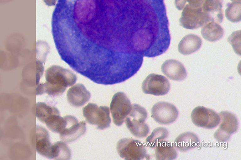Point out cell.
Returning <instances> with one entry per match:
<instances>
[{"label":"cell","mask_w":241,"mask_h":160,"mask_svg":"<svg viewBox=\"0 0 241 160\" xmlns=\"http://www.w3.org/2000/svg\"><path fill=\"white\" fill-rule=\"evenodd\" d=\"M132 105L126 95L118 92L113 96L110 109L114 123L118 126L122 125L130 113Z\"/></svg>","instance_id":"6"},{"label":"cell","mask_w":241,"mask_h":160,"mask_svg":"<svg viewBox=\"0 0 241 160\" xmlns=\"http://www.w3.org/2000/svg\"><path fill=\"white\" fill-rule=\"evenodd\" d=\"M199 142V139L194 133L187 132L179 135L174 142V147L182 152H185L196 147Z\"/></svg>","instance_id":"17"},{"label":"cell","mask_w":241,"mask_h":160,"mask_svg":"<svg viewBox=\"0 0 241 160\" xmlns=\"http://www.w3.org/2000/svg\"><path fill=\"white\" fill-rule=\"evenodd\" d=\"M201 33L203 37L210 42H215L221 39L224 33L223 28L218 23L210 22L203 26Z\"/></svg>","instance_id":"19"},{"label":"cell","mask_w":241,"mask_h":160,"mask_svg":"<svg viewBox=\"0 0 241 160\" xmlns=\"http://www.w3.org/2000/svg\"><path fill=\"white\" fill-rule=\"evenodd\" d=\"M45 4L48 6H54L57 0H42Z\"/></svg>","instance_id":"27"},{"label":"cell","mask_w":241,"mask_h":160,"mask_svg":"<svg viewBox=\"0 0 241 160\" xmlns=\"http://www.w3.org/2000/svg\"><path fill=\"white\" fill-rule=\"evenodd\" d=\"M71 156V150L65 142L59 141L52 144V159L67 160Z\"/></svg>","instance_id":"21"},{"label":"cell","mask_w":241,"mask_h":160,"mask_svg":"<svg viewBox=\"0 0 241 160\" xmlns=\"http://www.w3.org/2000/svg\"><path fill=\"white\" fill-rule=\"evenodd\" d=\"M169 132L166 128H157L155 129L151 134L146 139V146L151 148H155L158 143L164 140L168 136Z\"/></svg>","instance_id":"22"},{"label":"cell","mask_w":241,"mask_h":160,"mask_svg":"<svg viewBox=\"0 0 241 160\" xmlns=\"http://www.w3.org/2000/svg\"><path fill=\"white\" fill-rule=\"evenodd\" d=\"M210 17L201 7H195L187 4L183 8L179 22L181 26L189 29H194L211 22Z\"/></svg>","instance_id":"3"},{"label":"cell","mask_w":241,"mask_h":160,"mask_svg":"<svg viewBox=\"0 0 241 160\" xmlns=\"http://www.w3.org/2000/svg\"><path fill=\"white\" fill-rule=\"evenodd\" d=\"M147 115L144 108L136 104L132 105V110L125 120L128 129L135 137L141 138L148 135L149 129L145 122Z\"/></svg>","instance_id":"2"},{"label":"cell","mask_w":241,"mask_h":160,"mask_svg":"<svg viewBox=\"0 0 241 160\" xmlns=\"http://www.w3.org/2000/svg\"><path fill=\"white\" fill-rule=\"evenodd\" d=\"M170 86V83L165 77L152 73L149 75L143 82L142 89L145 94L162 96L168 92Z\"/></svg>","instance_id":"9"},{"label":"cell","mask_w":241,"mask_h":160,"mask_svg":"<svg viewBox=\"0 0 241 160\" xmlns=\"http://www.w3.org/2000/svg\"><path fill=\"white\" fill-rule=\"evenodd\" d=\"M46 82L39 84L36 88V95L46 93L52 96L62 94L66 88L76 82V76L69 70L58 65L48 68L45 72Z\"/></svg>","instance_id":"1"},{"label":"cell","mask_w":241,"mask_h":160,"mask_svg":"<svg viewBox=\"0 0 241 160\" xmlns=\"http://www.w3.org/2000/svg\"><path fill=\"white\" fill-rule=\"evenodd\" d=\"M223 0H204L203 11L210 18L211 22L221 23L223 19Z\"/></svg>","instance_id":"15"},{"label":"cell","mask_w":241,"mask_h":160,"mask_svg":"<svg viewBox=\"0 0 241 160\" xmlns=\"http://www.w3.org/2000/svg\"><path fill=\"white\" fill-rule=\"evenodd\" d=\"M36 117L45 123L54 115L60 114L58 110L56 108L48 105L44 102L36 103Z\"/></svg>","instance_id":"20"},{"label":"cell","mask_w":241,"mask_h":160,"mask_svg":"<svg viewBox=\"0 0 241 160\" xmlns=\"http://www.w3.org/2000/svg\"><path fill=\"white\" fill-rule=\"evenodd\" d=\"M225 12L228 20L233 22H239L241 20V0L227 3Z\"/></svg>","instance_id":"23"},{"label":"cell","mask_w":241,"mask_h":160,"mask_svg":"<svg viewBox=\"0 0 241 160\" xmlns=\"http://www.w3.org/2000/svg\"><path fill=\"white\" fill-rule=\"evenodd\" d=\"M186 0H175V4L176 8L179 10H182L186 3Z\"/></svg>","instance_id":"26"},{"label":"cell","mask_w":241,"mask_h":160,"mask_svg":"<svg viewBox=\"0 0 241 160\" xmlns=\"http://www.w3.org/2000/svg\"><path fill=\"white\" fill-rule=\"evenodd\" d=\"M36 150L40 155L52 159V144L50 141L49 135L47 130L40 126L36 128Z\"/></svg>","instance_id":"13"},{"label":"cell","mask_w":241,"mask_h":160,"mask_svg":"<svg viewBox=\"0 0 241 160\" xmlns=\"http://www.w3.org/2000/svg\"><path fill=\"white\" fill-rule=\"evenodd\" d=\"M189 5L195 7H201L204 0H186Z\"/></svg>","instance_id":"25"},{"label":"cell","mask_w":241,"mask_h":160,"mask_svg":"<svg viewBox=\"0 0 241 160\" xmlns=\"http://www.w3.org/2000/svg\"><path fill=\"white\" fill-rule=\"evenodd\" d=\"M83 113L87 122L96 125L97 128L102 130L109 127L111 119L108 107L89 103L83 108Z\"/></svg>","instance_id":"5"},{"label":"cell","mask_w":241,"mask_h":160,"mask_svg":"<svg viewBox=\"0 0 241 160\" xmlns=\"http://www.w3.org/2000/svg\"><path fill=\"white\" fill-rule=\"evenodd\" d=\"M65 122L59 133L60 139L67 143L71 142L83 135L86 131V122H79L77 119L72 115L64 117Z\"/></svg>","instance_id":"7"},{"label":"cell","mask_w":241,"mask_h":160,"mask_svg":"<svg viewBox=\"0 0 241 160\" xmlns=\"http://www.w3.org/2000/svg\"><path fill=\"white\" fill-rule=\"evenodd\" d=\"M117 152L121 158L127 160H140L147 156L145 145L141 141L131 138H123L117 144Z\"/></svg>","instance_id":"4"},{"label":"cell","mask_w":241,"mask_h":160,"mask_svg":"<svg viewBox=\"0 0 241 160\" xmlns=\"http://www.w3.org/2000/svg\"><path fill=\"white\" fill-rule=\"evenodd\" d=\"M155 148L156 159L171 160L175 159L177 153L173 145L170 142L162 141L158 143Z\"/></svg>","instance_id":"18"},{"label":"cell","mask_w":241,"mask_h":160,"mask_svg":"<svg viewBox=\"0 0 241 160\" xmlns=\"http://www.w3.org/2000/svg\"><path fill=\"white\" fill-rule=\"evenodd\" d=\"M178 112L173 104L160 102L155 104L151 109V117L158 123L167 125L174 122L178 118Z\"/></svg>","instance_id":"10"},{"label":"cell","mask_w":241,"mask_h":160,"mask_svg":"<svg viewBox=\"0 0 241 160\" xmlns=\"http://www.w3.org/2000/svg\"><path fill=\"white\" fill-rule=\"evenodd\" d=\"M221 121L219 128L214 134L215 138L220 142L229 140L231 135L238 129V123L236 116L227 111L221 112L219 114Z\"/></svg>","instance_id":"11"},{"label":"cell","mask_w":241,"mask_h":160,"mask_svg":"<svg viewBox=\"0 0 241 160\" xmlns=\"http://www.w3.org/2000/svg\"><path fill=\"white\" fill-rule=\"evenodd\" d=\"M90 97V92L82 84H77L71 87L67 93L68 102L75 107L82 106L89 101Z\"/></svg>","instance_id":"14"},{"label":"cell","mask_w":241,"mask_h":160,"mask_svg":"<svg viewBox=\"0 0 241 160\" xmlns=\"http://www.w3.org/2000/svg\"><path fill=\"white\" fill-rule=\"evenodd\" d=\"M228 42L232 46L235 52L241 55V30L233 32L228 38Z\"/></svg>","instance_id":"24"},{"label":"cell","mask_w":241,"mask_h":160,"mask_svg":"<svg viewBox=\"0 0 241 160\" xmlns=\"http://www.w3.org/2000/svg\"><path fill=\"white\" fill-rule=\"evenodd\" d=\"M191 118L196 126L207 129L215 128L221 121L219 114L215 111L200 106L195 107L193 110Z\"/></svg>","instance_id":"8"},{"label":"cell","mask_w":241,"mask_h":160,"mask_svg":"<svg viewBox=\"0 0 241 160\" xmlns=\"http://www.w3.org/2000/svg\"><path fill=\"white\" fill-rule=\"evenodd\" d=\"M161 69L166 76L173 80H183L187 75L183 65L175 59H171L165 61L162 65Z\"/></svg>","instance_id":"12"},{"label":"cell","mask_w":241,"mask_h":160,"mask_svg":"<svg viewBox=\"0 0 241 160\" xmlns=\"http://www.w3.org/2000/svg\"><path fill=\"white\" fill-rule=\"evenodd\" d=\"M232 1H238V0H231Z\"/></svg>","instance_id":"28"},{"label":"cell","mask_w":241,"mask_h":160,"mask_svg":"<svg viewBox=\"0 0 241 160\" xmlns=\"http://www.w3.org/2000/svg\"><path fill=\"white\" fill-rule=\"evenodd\" d=\"M202 42L201 38L197 35L193 34H188L179 42L178 46V51L184 55L193 53L200 48Z\"/></svg>","instance_id":"16"}]
</instances>
